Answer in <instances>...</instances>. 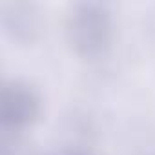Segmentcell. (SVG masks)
<instances>
[{
    "label": "cell",
    "mask_w": 155,
    "mask_h": 155,
    "mask_svg": "<svg viewBox=\"0 0 155 155\" xmlns=\"http://www.w3.org/2000/svg\"><path fill=\"white\" fill-rule=\"evenodd\" d=\"M68 38L81 57H99L111 42V13L102 2L75 4L68 17Z\"/></svg>",
    "instance_id": "cell-1"
},
{
    "label": "cell",
    "mask_w": 155,
    "mask_h": 155,
    "mask_svg": "<svg viewBox=\"0 0 155 155\" xmlns=\"http://www.w3.org/2000/svg\"><path fill=\"white\" fill-rule=\"evenodd\" d=\"M40 113L37 91L20 81H8L0 95V120L4 130H24L31 126Z\"/></svg>",
    "instance_id": "cell-2"
}]
</instances>
